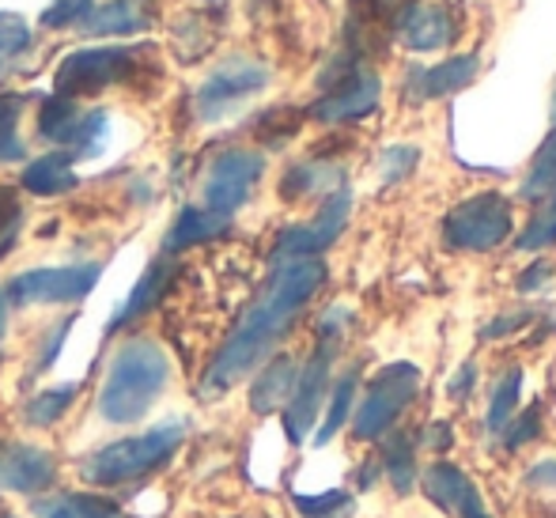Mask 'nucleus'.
<instances>
[{"mask_svg": "<svg viewBox=\"0 0 556 518\" xmlns=\"http://www.w3.org/2000/svg\"><path fill=\"white\" fill-rule=\"evenodd\" d=\"M330 91L311 106V114L326 125H341V122H356V117H367L375 106H379L382 96V80L364 65H352L344 68V76L337 80H326Z\"/></svg>", "mask_w": 556, "mask_h": 518, "instance_id": "11", "label": "nucleus"}, {"mask_svg": "<svg viewBox=\"0 0 556 518\" xmlns=\"http://www.w3.org/2000/svg\"><path fill=\"white\" fill-rule=\"evenodd\" d=\"M477 76V53H462V58H446L435 68H417L409 73L405 84V99L409 103H428V99H446L462 91Z\"/></svg>", "mask_w": 556, "mask_h": 518, "instance_id": "16", "label": "nucleus"}, {"mask_svg": "<svg viewBox=\"0 0 556 518\" xmlns=\"http://www.w3.org/2000/svg\"><path fill=\"white\" fill-rule=\"evenodd\" d=\"M23 190L35 193V198H58V193L76 190L73 155L68 152L38 155V160L27 163V170H23Z\"/></svg>", "mask_w": 556, "mask_h": 518, "instance_id": "19", "label": "nucleus"}, {"mask_svg": "<svg viewBox=\"0 0 556 518\" xmlns=\"http://www.w3.org/2000/svg\"><path fill=\"white\" fill-rule=\"evenodd\" d=\"M91 4H96V0H53L42 12V27H50V30L73 27V23H80L84 15H88Z\"/></svg>", "mask_w": 556, "mask_h": 518, "instance_id": "36", "label": "nucleus"}, {"mask_svg": "<svg viewBox=\"0 0 556 518\" xmlns=\"http://www.w3.org/2000/svg\"><path fill=\"white\" fill-rule=\"evenodd\" d=\"M417 167V148L409 144H397V148H387V152L379 155V175L382 182H402L409 170Z\"/></svg>", "mask_w": 556, "mask_h": 518, "instance_id": "35", "label": "nucleus"}, {"mask_svg": "<svg viewBox=\"0 0 556 518\" xmlns=\"http://www.w3.org/2000/svg\"><path fill=\"white\" fill-rule=\"evenodd\" d=\"M46 518H129L117 504L103 496H88V492H73V496H61L46 507Z\"/></svg>", "mask_w": 556, "mask_h": 518, "instance_id": "29", "label": "nucleus"}, {"mask_svg": "<svg viewBox=\"0 0 556 518\" xmlns=\"http://www.w3.org/2000/svg\"><path fill=\"white\" fill-rule=\"evenodd\" d=\"M420 367L417 364H390L382 367L379 375L371 379L367 394L359 397L356 413L349 416L352 424V435L356 439H379L394 428V420L409 409V402L420 394Z\"/></svg>", "mask_w": 556, "mask_h": 518, "instance_id": "5", "label": "nucleus"}, {"mask_svg": "<svg viewBox=\"0 0 556 518\" xmlns=\"http://www.w3.org/2000/svg\"><path fill=\"white\" fill-rule=\"evenodd\" d=\"M186 439V424H160V428L144 431V435L117 439V443L96 451L80 466V477L96 489H117V484L140 481V477L155 473L175 458V451Z\"/></svg>", "mask_w": 556, "mask_h": 518, "instance_id": "3", "label": "nucleus"}, {"mask_svg": "<svg viewBox=\"0 0 556 518\" xmlns=\"http://www.w3.org/2000/svg\"><path fill=\"white\" fill-rule=\"evenodd\" d=\"M262 152H254V148H227V152H220L208 163L205 182H201V209L231 219L250 201L254 186L262 182Z\"/></svg>", "mask_w": 556, "mask_h": 518, "instance_id": "7", "label": "nucleus"}, {"mask_svg": "<svg viewBox=\"0 0 556 518\" xmlns=\"http://www.w3.org/2000/svg\"><path fill=\"white\" fill-rule=\"evenodd\" d=\"M300 122L303 117L300 114H292V110H273V114H265L262 122H257V137L262 140H269V144H280L285 137H292L295 129H300Z\"/></svg>", "mask_w": 556, "mask_h": 518, "instance_id": "37", "label": "nucleus"}, {"mask_svg": "<svg viewBox=\"0 0 556 518\" xmlns=\"http://www.w3.org/2000/svg\"><path fill=\"white\" fill-rule=\"evenodd\" d=\"M227 224H231V219L216 216V212H208L201 205H190V209L178 212V219H175V227L167 231L163 250H167V254L190 250V247H198V242H208V239H216V235H224Z\"/></svg>", "mask_w": 556, "mask_h": 518, "instance_id": "21", "label": "nucleus"}, {"mask_svg": "<svg viewBox=\"0 0 556 518\" xmlns=\"http://www.w3.org/2000/svg\"><path fill=\"white\" fill-rule=\"evenodd\" d=\"M323 285H326V265L318 257H288V262H280L277 273L269 277V285H265V292L254 300V307L242 314L235 333L216 352L201 390L205 394H224L239 379H247L277 349V341L292 329V321L300 318L303 307L315 300V292Z\"/></svg>", "mask_w": 556, "mask_h": 518, "instance_id": "1", "label": "nucleus"}, {"mask_svg": "<svg viewBox=\"0 0 556 518\" xmlns=\"http://www.w3.org/2000/svg\"><path fill=\"white\" fill-rule=\"evenodd\" d=\"M23 227V205L20 198H15V190H8V186H0V257L12 250L15 235H20Z\"/></svg>", "mask_w": 556, "mask_h": 518, "instance_id": "34", "label": "nucleus"}, {"mask_svg": "<svg viewBox=\"0 0 556 518\" xmlns=\"http://www.w3.org/2000/svg\"><path fill=\"white\" fill-rule=\"evenodd\" d=\"M58 477L53 458L42 446L30 443H0V489L20 492V496H38Z\"/></svg>", "mask_w": 556, "mask_h": 518, "instance_id": "14", "label": "nucleus"}, {"mask_svg": "<svg viewBox=\"0 0 556 518\" xmlns=\"http://www.w3.org/2000/svg\"><path fill=\"white\" fill-rule=\"evenodd\" d=\"M511 201L504 193H473L446 212L443 242L458 254H484V250H496L511 235Z\"/></svg>", "mask_w": 556, "mask_h": 518, "instance_id": "4", "label": "nucleus"}, {"mask_svg": "<svg viewBox=\"0 0 556 518\" xmlns=\"http://www.w3.org/2000/svg\"><path fill=\"white\" fill-rule=\"evenodd\" d=\"M356 387H359V367H352V371H344L341 379L333 382L330 390V413H326L323 428H318L315 443H330V439L337 435V431L344 428V420L352 416V402H356Z\"/></svg>", "mask_w": 556, "mask_h": 518, "instance_id": "25", "label": "nucleus"}, {"mask_svg": "<svg viewBox=\"0 0 556 518\" xmlns=\"http://www.w3.org/2000/svg\"><path fill=\"white\" fill-rule=\"evenodd\" d=\"M269 84V68L254 58H231L224 61L216 73H208V80L193 96V110L201 122H220L224 114H231L235 106H242L247 99H254L257 91H265Z\"/></svg>", "mask_w": 556, "mask_h": 518, "instance_id": "9", "label": "nucleus"}, {"mask_svg": "<svg viewBox=\"0 0 556 518\" xmlns=\"http://www.w3.org/2000/svg\"><path fill=\"white\" fill-rule=\"evenodd\" d=\"M73 397H76L73 382H65V387H53V390H46V394L30 397V405H27V413H23V416H27V424H35V428H50V424H58L61 416L68 413Z\"/></svg>", "mask_w": 556, "mask_h": 518, "instance_id": "31", "label": "nucleus"}, {"mask_svg": "<svg viewBox=\"0 0 556 518\" xmlns=\"http://www.w3.org/2000/svg\"><path fill=\"white\" fill-rule=\"evenodd\" d=\"M473 382H477V364H462L458 379L451 382V394H454V397H458V402H462V397L469 394V387H473Z\"/></svg>", "mask_w": 556, "mask_h": 518, "instance_id": "40", "label": "nucleus"}, {"mask_svg": "<svg viewBox=\"0 0 556 518\" xmlns=\"http://www.w3.org/2000/svg\"><path fill=\"white\" fill-rule=\"evenodd\" d=\"M556 242V193L553 198L542 201V209H538V216L527 224V231L515 239V247L527 250V254H534V250H545Z\"/></svg>", "mask_w": 556, "mask_h": 518, "instance_id": "32", "label": "nucleus"}, {"mask_svg": "<svg viewBox=\"0 0 556 518\" xmlns=\"http://www.w3.org/2000/svg\"><path fill=\"white\" fill-rule=\"evenodd\" d=\"M545 277H549V265H545V262H538L534 269H527V273H522L519 288H522V292H530V288H542V285H545Z\"/></svg>", "mask_w": 556, "mask_h": 518, "instance_id": "41", "label": "nucleus"}, {"mask_svg": "<svg viewBox=\"0 0 556 518\" xmlns=\"http://www.w3.org/2000/svg\"><path fill=\"white\" fill-rule=\"evenodd\" d=\"M425 492L435 507H443V511L454 518H492L481 492H477V484L469 481L458 466H451V462H435V466L428 469Z\"/></svg>", "mask_w": 556, "mask_h": 518, "instance_id": "15", "label": "nucleus"}, {"mask_svg": "<svg viewBox=\"0 0 556 518\" xmlns=\"http://www.w3.org/2000/svg\"><path fill=\"white\" fill-rule=\"evenodd\" d=\"M333 352H337V333H318V349L311 352V359L295 375L292 397L285 405V428L292 443H303V435L315 428V416L323 409V402L330 397Z\"/></svg>", "mask_w": 556, "mask_h": 518, "instance_id": "8", "label": "nucleus"}, {"mask_svg": "<svg viewBox=\"0 0 556 518\" xmlns=\"http://www.w3.org/2000/svg\"><path fill=\"white\" fill-rule=\"evenodd\" d=\"M352 212V193L349 190H333L330 198L323 201L318 216L311 224L288 227L285 235L277 239V257L288 262V257H318L323 250H330L337 242V235L344 231Z\"/></svg>", "mask_w": 556, "mask_h": 518, "instance_id": "12", "label": "nucleus"}, {"mask_svg": "<svg viewBox=\"0 0 556 518\" xmlns=\"http://www.w3.org/2000/svg\"><path fill=\"white\" fill-rule=\"evenodd\" d=\"M337 182H341V170L330 167V163L307 160L288 170L285 182H280V193H285L288 201H300V198H307V193H326V198H330L333 190H341Z\"/></svg>", "mask_w": 556, "mask_h": 518, "instance_id": "22", "label": "nucleus"}, {"mask_svg": "<svg viewBox=\"0 0 556 518\" xmlns=\"http://www.w3.org/2000/svg\"><path fill=\"white\" fill-rule=\"evenodd\" d=\"M538 428H542V409H538V405H534V409H527V413L519 416V420L507 424L504 443L515 451V446H522V443H527V439H534V435H538Z\"/></svg>", "mask_w": 556, "mask_h": 518, "instance_id": "38", "label": "nucleus"}, {"mask_svg": "<svg viewBox=\"0 0 556 518\" xmlns=\"http://www.w3.org/2000/svg\"><path fill=\"white\" fill-rule=\"evenodd\" d=\"M30 42H35L30 23L15 12H0V80H4V76L12 73L23 58H27Z\"/></svg>", "mask_w": 556, "mask_h": 518, "instance_id": "27", "label": "nucleus"}, {"mask_svg": "<svg viewBox=\"0 0 556 518\" xmlns=\"http://www.w3.org/2000/svg\"><path fill=\"white\" fill-rule=\"evenodd\" d=\"M527 481L530 484H556V462L549 458V462H542L538 469H530Z\"/></svg>", "mask_w": 556, "mask_h": 518, "instance_id": "42", "label": "nucleus"}, {"mask_svg": "<svg viewBox=\"0 0 556 518\" xmlns=\"http://www.w3.org/2000/svg\"><path fill=\"white\" fill-rule=\"evenodd\" d=\"M167 379L170 359L160 344L148 341V337L125 341L114 352L111 367H106V382L99 390V413L111 424H137L163 394Z\"/></svg>", "mask_w": 556, "mask_h": 518, "instance_id": "2", "label": "nucleus"}, {"mask_svg": "<svg viewBox=\"0 0 556 518\" xmlns=\"http://www.w3.org/2000/svg\"><path fill=\"white\" fill-rule=\"evenodd\" d=\"M519 193L527 201H545L556 193V129L545 137V144L538 148L534 163H530L527 178H522Z\"/></svg>", "mask_w": 556, "mask_h": 518, "instance_id": "24", "label": "nucleus"}, {"mask_svg": "<svg viewBox=\"0 0 556 518\" xmlns=\"http://www.w3.org/2000/svg\"><path fill=\"white\" fill-rule=\"evenodd\" d=\"M295 375H300V364L292 356H277L262 375H257L254 390H250V409L254 413H273L280 405H288L292 397V387H295Z\"/></svg>", "mask_w": 556, "mask_h": 518, "instance_id": "20", "label": "nucleus"}, {"mask_svg": "<svg viewBox=\"0 0 556 518\" xmlns=\"http://www.w3.org/2000/svg\"><path fill=\"white\" fill-rule=\"evenodd\" d=\"M519 390H522V367H507L500 375L496 390H492V402H489V435L492 439H504L507 424L515 420L519 413Z\"/></svg>", "mask_w": 556, "mask_h": 518, "instance_id": "23", "label": "nucleus"}, {"mask_svg": "<svg viewBox=\"0 0 556 518\" xmlns=\"http://www.w3.org/2000/svg\"><path fill=\"white\" fill-rule=\"evenodd\" d=\"M413 0H356V8L367 15V20H382V15H394L397 20V12H405Z\"/></svg>", "mask_w": 556, "mask_h": 518, "instance_id": "39", "label": "nucleus"}, {"mask_svg": "<svg viewBox=\"0 0 556 518\" xmlns=\"http://www.w3.org/2000/svg\"><path fill=\"white\" fill-rule=\"evenodd\" d=\"M84 110L73 103V99H46L42 110H38V137L42 140H53V144H68V137H73L76 122H80Z\"/></svg>", "mask_w": 556, "mask_h": 518, "instance_id": "28", "label": "nucleus"}, {"mask_svg": "<svg viewBox=\"0 0 556 518\" xmlns=\"http://www.w3.org/2000/svg\"><path fill=\"white\" fill-rule=\"evenodd\" d=\"M152 20V4L148 0H106V4H91L88 15L80 20L84 35H137Z\"/></svg>", "mask_w": 556, "mask_h": 518, "instance_id": "17", "label": "nucleus"}, {"mask_svg": "<svg viewBox=\"0 0 556 518\" xmlns=\"http://www.w3.org/2000/svg\"><path fill=\"white\" fill-rule=\"evenodd\" d=\"M170 277H175V265H170V257H160V262L148 265L144 277H140L137 288H132V295L125 300V307L114 314L111 329H122V326H129V321H137L140 314L155 311V303H160L163 292H167Z\"/></svg>", "mask_w": 556, "mask_h": 518, "instance_id": "18", "label": "nucleus"}, {"mask_svg": "<svg viewBox=\"0 0 556 518\" xmlns=\"http://www.w3.org/2000/svg\"><path fill=\"white\" fill-rule=\"evenodd\" d=\"M382 469H387L390 484L397 489V496H409L413 481H417V458H413V439L409 435H390L382 446Z\"/></svg>", "mask_w": 556, "mask_h": 518, "instance_id": "26", "label": "nucleus"}, {"mask_svg": "<svg viewBox=\"0 0 556 518\" xmlns=\"http://www.w3.org/2000/svg\"><path fill=\"white\" fill-rule=\"evenodd\" d=\"M140 73V50L125 46H99V50H76L58 65V96L80 99L99 96L114 84H129Z\"/></svg>", "mask_w": 556, "mask_h": 518, "instance_id": "6", "label": "nucleus"}, {"mask_svg": "<svg viewBox=\"0 0 556 518\" xmlns=\"http://www.w3.org/2000/svg\"><path fill=\"white\" fill-rule=\"evenodd\" d=\"M303 518H352L356 515V500L349 492H323V496H295Z\"/></svg>", "mask_w": 556, "mask_h": 518, "instance_id": "33", "label": "nucleus"}, {"mask_svg": "<svg viewBox=\"0 0 556 518\" xmlns=\"http://www.w3.org/2000/svg\"><path fill=\"white\" fill-rule=\"evenodd\" d=\"M394 35L405 50L432 53L458 38V20H454V12L443 4H409L405 12H397Z\"/></svg>", "mask_w": 556, "mask_h": 518, "instance_id": "13", "label": "nucleus"}, {"mask_svg": "<svg viewBox=\"0 0 556 518\" xmlns=\"http://www.w3.org/2000/svg\"><path fill=\"white\" fill-rule=\"evenodd\" d=\"M553 117H556V96H553Z\"/></svg>", "mask_w": 556, "mask_h": 518, "instance_id": "43", "label": "nucleus"}, {"mask_svg": "<svg viewBox=\"0 0 556 518\" xmlns=\"http://www.w3.org/2000/svg\"><path fill=\"white\" fill-rule=\"evenodd\" d=\"M23 96H0V163L23 160L20 140V117H23Z\"/></svg>", "mask_w": 556, "mask_h": 518, "instance_id": "30", "label": "nucleus"}, {"mask_svg": "<svg viewBox=\"0 0 556 518\" xmlns=\"http://www.w3.org/2000/svg\"><path fill=\"white\" fill-rule=\"evenodd\" d=\"M99 265H58V269L20 273L8 288H0L8 307H46V303H76L96 288Z\"/></svg>", "mask_w": 556, "mask_h": 518, "instance_id": "10", "label": "nucleus"}]
</instances>
